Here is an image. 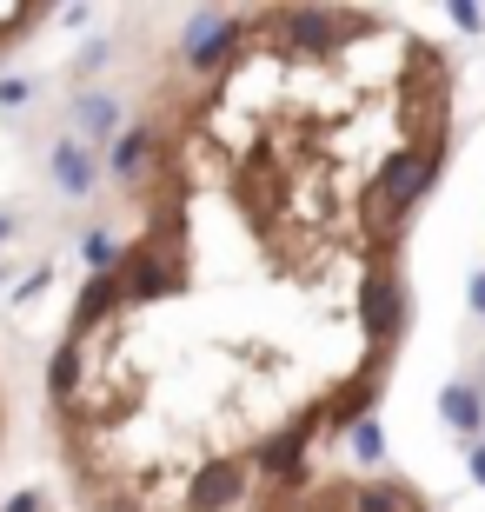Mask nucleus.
I'll return each instance as SVG.
<instances>
[{
	"mask_svg": "<svg viewBox=\"0 0 485 512\" xmlns=\"http://www.w3.org/2000/svg\"><path fill=\"white\" fill-rule=\"evenodd\" d=\"M34 27H47V7H0V54H7L14 40H27Z\"/></svg>",
	"mask_w": 485,
	"mask_h": 512,
	"instance_id": "7ed1b4c3",
	"label": "nucleus"
},
{
	"mask_svg": "<svg viewBox=\"0 0 485 512\" xmlns=\"http://www.w3.org/2000/svg\"><path fill=\"white\" fill-rule=\"evenodd\" d=\"M0 446H7V393H0Z\"/></svg>",
	"mask_w": 485,
	"mask_h": 512,
	"instance_id": "39448f33",
	"label": "nucleus"
},
{
	"mask_svg": "<svg viewBox=\"0 0 485 512\" xmlns=\"http://www.w3.org/2000/svg\"><path fill=\"white\" fill-rule=\"evenodd\" d=\"M452 60L366 7L206 14L120 140L47 366L80 512H266L386 393Z\"/></svg>",
	"mask_w": 485,
	"mask_h": 512,
	"instance_id": "f257e3e1",
	"label": "nucleus"
},
{
	"mask_svg": "<svg viewBox=\"0 0 485 512\" xmlns=\"http://www.w3.org/2000/svg\"><path fill=\"white\" fill-rule=\"evenodd\" d=\"M266 512H432V499L419 486L392 473H339L319 466L313 479H299L293 493H280Z\"/></svg>",
	"mask_w": 485,
	"mask_h": 512,
	"instance_id": "f03ea898",
	"label": "nucleus"
},
{
	"mask_svg": "<svg viewBox=\"0 0 485 512\" xmlns=\"http://www.w3.org/2000/svg\"><path fill=\"white\" fill-rule=\"evenodd\" d=\"M14 512H54V506H40V499H20V506Z\"/></svg>",
	"mask_w": 485,
	"mask_h": 512,
	"instance_id": "20e7f679",
	"label": "nucleus"
}]
</instances>
